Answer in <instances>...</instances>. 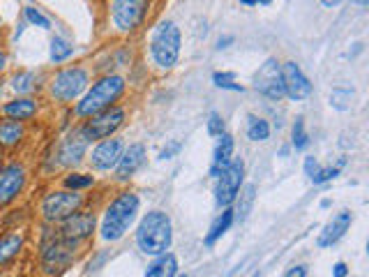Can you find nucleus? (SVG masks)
<instances>
[{
	"label": "nucleus",
	"instance_id": "c03bdc74",
	"mask_svg": "<svg viewBox=\"0 0 369 277\" xmlns=\"http://www.w3.org/2000/svg\"><path fill=\"white\" fill-rule=\"evenodd\" d=\"M240 5H247V7H252V5H256V0H240Z\"/></svg>",
	"mask_w": 369,
	"mask_h": 277
},
{
	"label": "nucleus",
	"instance_id": "2f4dec72",
	"mask_svg": "<svg viewBox=\"0 0 369 277\" xmlns=\"http://www.w3.org/2000/svg\"><path fill=\"white\" fill-rule=\"evenodd\" d=\"M212 83L222 90H236V92H243L245 88L240 83H236V74L233 72H215L212 74Z\"/></svg>",
	"mask_w": 369,
	"mask_h": 277
},
{
	"label": "nucleus",
	"instance_id": "e433bc0d",
	"mask_svg": "<svg viewBox=\"0 0 369 277\" xmlns=\"http://www.w3.org/2000/svg\"><path fill=\"white\" fill-rule=\"evenodd\" d=\"M319 162H317V157H305V173L307 176H310V178H312V176L314 173H317L319 171Z\"/></svg>",
	"mask_w": 369,
	"mask_h": 277
},
{
	"label": "nucleus",
	"instance_id": "a211bd4d",
	"mask_svg": "<svg viewBox=\"0 0 369 277\" xmlns=\"http://www.w3.org/2000/svg\"><path fill=\"white\" fill-rule=\"evenodd\" d=\"M351 222H353V215L349 211L337 213L335 218L330 220L326 227H323L321 236H319V248H333L337 241H342L344 234L351 227Z\"/></svg>",
	"mask_w": 369,
	"mask_h": 277
},
{
	"label": "nucleus",
	"instance_id": "49530a36",
	"mask_svg": "<svg viewBox=\"0 0 369 277\" xmlns=\"http://www.w3.org/2000/svg\"><path fill=\"white\" fill-rule=\"evenodd\" d=\"M175 277H184V275H175Z\"/></svg>",
	"mask_w": 369,
	"mask_h": 277
},
{
	"label": "nucleus",
	"instance_id": "a878e982",
	"mask_svg": "<svg viewBox=\"0 0 369 277\" xmlns=\"http://www.w3.org/2000/svg\"><path fill=\"white\" fill-rule=\"evenodd\" d=\"M247 136L252 141H266L270 136V122L259 115H249L247 118Z\"/></svg>",
	"mask_w": 369,
	"mask_h": 277
},
{
	"label": "nucleus",
	"instance_id": "b1692460",
	"mask_svg": "<svg viewBox=\"0 0 369 277\" xmlns=\"http://www.w3.org/2000/svg\"><path fill=\"white\" fill-rule=\"evenodd\" d=\"M23 125L19 120H0V148H12L23 138Z\"/></svg>",
	"mask_w": 369,
	"mask_h": 277
},
{
	"label": "nucleus",
	"instance_id": "7ed1b4c3",
	"mask_svg": "<svg viewBox=\"0 0 369 277\" xmlns=\"http://www.w3.org/2000/svg\"><path fill=\"white\" fill-rule=\"evenodd\" d=\"M138 206H141V201H138V197L132 194V192H122V194L113 199L104 213L102 229H99V234H102L106 243L120 241L127 234L129 227L136 222Z\"/></svg>",
	"mask_w": 369,
	"mask_h": 277
},
{
	"label": "nucleus",
	"instance_id": "c9c22d12",
	"mask_svg": "<svg viewBox=\"0 0 369 277\" xmlns=\"http://www.w3.org/2000/svg\"><path fill=\"white\" fill-rule=\"evenodd\" d=\"M180 148H182V143H180V141H171L164 150L159 152V159H171L173 155H178Z\"/></svg>",
	"mask_w": 369,
	"mask_h": 277
},
{
	"label": "nucleus",
	"instance_id": "a18cd8bd",
	"mask_svg": "<svg viewBox=\"0 0 369 277\" xmlns=\"http://www.w3.org/2000/svg\"><path fill=\"white\" fill-rule=\"evenodd\" d=\"M273 0H256V5H270Z\"/></svg>",
	"mask_w": 369,
	"mask_h": 277
},
{
	"label": "nucleus",
	"instance_id": "0eeeda50",
	"mask_svg": "<svg viewBox=\"0 0 369 277\" xmlns=\"http://www.w3.org/2000/svg\"><path fill=\"white\" fill-rule=\"evenodd\" d=\"M245 178V162L243 159H231L226 169L217 176V185H215V201L222 208H229L236 201L238 192L243 187Z\"/></svg>",
	"mask_w": 369,
	"mask_h": 277
},
{
	"label": "nucleus",
	"instance_id": "473e14b6",
	"mask_svg": "<svg viewBox=\"0 0 369 277\" xmlns=\"http://www.w3.org/2000/svg\"><path fill=\"white\" fill-rule=\"evenodd\" d=\"M92 185H95V178H92V176H86V173H72V176H67L65 178V187L74 190V192L92 187Z\"/></svg>",
	"mask_w": 369,
	"mask_h": 277
},
{
	"label": "nucleus",
	"instance_id": "72a5a7b5",
	"mask_svg": "<svg viewBox=\"0 0 369 277\" xmlns=\"http://www.w3.org/2000/svg\"><path fill=\"white\" fill-rule=\"evenodd\" d=\"M23 14H26V21L33 23V26H40V28H44V30L51 28V21L46 19L40 10H35V7H26V10H23Z\"/></svg>",
	"mask_w": 369,
	"mask_h": 277
},
{
	"label": "nucleus",
	"instance_id": "f03ea898",
	"mask_svg": "<svg viewBox=\"0 0 369 277\" xmlns=\"http://www.w3.org/2000/svg\"><path fill=\"white\" fill-rule=\"evenodd\" d=\"M122 92H125V79L118 74H106L83 92L81 102L76 104L74 113L79 115V118H90V115L102 113L118 102Z\"/></svg>",
	"mask_w": 369,
	"mask_h": 277
},
{
	"label": "nucleus",
	"instance_id": "4c0bfd02",
	"mask_svg": "<svg viewBox=\"0 0 369 277\" xmlns=\"http://www.w3.org/2000/svg\"><path fill=\"white\" fill-rule=\"evenodd\" d=\"M287 277H310V273H307L305 266H294L291 271L287 273Z\"/></svg>",
	"mask_w": 369,
	"mask_h": 277
},
{
	"label": "nucleus",
	"instance_id": "79ce46f5",
	"mask_svg": "<svg viewBox=\"0 0 369 277\" xmlns=\"http://www.w3.org/2000/svg\"><path fill=\"white\" fill-rule=\"evenodd\" d=\"M5 65H7V56H5L3 51H0V72H3V69H5Z\"/></svg>",
	"mask_w": 369,
	"mask_h": 277
},
{
	"label": "nucleus",
	"instance_id": "6ab92c4d",
	"mask_svg": "<svg viewBox=\"0 0 369 277\" xmlns=\"http://www.w3.org/2000/svg\"><path fill=\"white\" fill-rule=\"evenodd\" d=\"M233 136L231 134H222L217 145H215V152H212V166H210V176L212 178H217V176L224 171L226 164L231 162V157H233Z\"/></svg>",
	"mask_w": 369,
	"mask_h": 277
},
{
	"label": "nucleus",
	"instance_id": "c85d7f7f",
	"mask_svg": "<svg viewBox=\"0 0 369 277\" xmlns=\"http://www.w3.org/2000/svg\"><path fill=\"white\" fill-rule=\"evenodd\" d=\"M12 88L17 92H33L37 88V76L33 72H19L17 76L12 79Z\"/></svg>",
	"mask_w": 369,
	"mask_h": 277
},
{
	"label": "nucleus",
	"instance_id": "58836bf2",
	"mask_svg": "<svg viewBox=\"0 0 369 277\" xmlns=\"http://www.w3.org/2000/svg\"><path fill=\"white\" fill-rule=\"evenodd\" d=\"M333 275H335V277H346V275H349V266H346L344 261H340V264H335Z\"/></svg>",
	"mask_w": 369,
	"mask_h": 277
},
{
	"label": "nucleus",
	"instance_id": "f257e3e1",
	"mask_svg": "<svg viewBox=\"0 0 369 277\" xmlns=\"http://www.w3.org/2000/svg\"><path fill=\"white\" fill-rule=\"evenodd\" d=\"M173 241V227L171 218L161 211H150L148 215H143V220L138 222L136 229V245L143 254L150 257H159L171 248Z\"/></svg>",
	"mask_w": 369,
	"mask_h": 277
},
{
	"label": "nucleus",
	"instance_id": "1a4fd4ad",
	"mask_svg": "<svg viewBox=\"0 0 369 277\" xmlns=\"http://www.w3.org/2000/svg\"><path fill=\"white\" fill-rule=\"evenodd\" d=\"M254 88H256L263 97L273 99V102H280L284 97V79H282L280 60L268 58L266 63L256 69V74H254Z\"/></svg>",
	"mask_w": 369,
	"mask_h": 277
},
{
	"label": "nucleus",
	"instance_id": "4468645a",
	"mask_svg": "<svg viewBox=\"0 0 369 277\" xmlns=\"http://www.w3.org/2000/svg\"><path fill=\"white\" fill-rule=\"evenodd\" d=\"M95 225H97V220H95V215H92V213L76 211L72 218H67L65 222H60L58 236L65 238V241H69V243H81V241H86L88 236H92Z\"/></svg>",
	"mask_w": 369,
	"mask_h": 277
},
{
	"label": "nucleus",
	"instance_id": "37998d69",
	"mask_svg": "<svg viewBox=\"0 0 369 277\" xmlns=\"http://www.w3.org/2000/svg\"><path fill=\"white\" fill-rule=\"evenodd\" d=\"M351 3H353V5H358V7H367L369 0H351Z\"/></svg>",
	"mask_w": 369,
	"mask_h": 277
},
{
	"label": "nucleus",
	"instance_id": "5701e85b",
	"mask_svg": "<svg viewBox=\"0 0 369 277\" xmlns=\"http://www.w3.org/2000/svg\"><path fill=\"white\" fill-rule=\"evenodd\" d=\"M21 248H23V236L21 234L0 236V266H7L10 261L17 259Z\"/></svg>",
	"mask_w": 369,
	"mask_h": 277
},
{
	"label": "nucleus",
	"instance_id": "f8f14e48",
	"mask_svg": "<svg viewBox=\"0 0 369 277\" xmlns=\"http://www.w3.org/2000/svg\"><path fill=\"white\" fill-rule=\"evenodd\" d=\"M282 79H284V97L294 99V102H303L312 95V83L300 69L298 63L289 60L282 65Z\"/></svg>",
	"mask_w": 369,
	"mask_h": 277
},
{
	"label": "nucleus",
	"instance_id": "f704fd0d",
	"mask_svg": "<svg viewBox=\"0 0 369 277\" xmlns=\"http://www.w3.org/2000/svg\"><path fill=\"white\" fill-rule=\"evenodd\" d=\"M208 134H210V136H222V134H224V118H222L217 111H212L210 115H208Z\"/></svg>",
	"mask_w": 369,
	"mask_h": 277
},
{
	"label": "nucleus",
	"instance_id": "aec40b11",
	"mask_svg": "<svg viewBox=\"0 0 369 277\" xmlns=\"http://www.w3.org/2000/svg\"><path fill=\"white\" fill-rule=\"evenodd\" d=\"M178 275V259L171 252H164L152 261L145 271V277H175Z\"/></svg>",
	"mask_w": 369,
	"mask_h": 277
},
{
	"label": "nucleus",
	"instance_id": "423d86ee",
	"mask_svg": "<svg viewBox=\"0 0 369 277\" xmlns=\"http://www.w3.org/2000/svg\"><path fill=\"white\" fill-rule=\"evenodd\" d=\"M83 204V197L79 192L72 190H60V192H51V194L44 197L42 201V215L46 222H53V225H60L67 218L79 211Z\"/></svg>",
	"mask_w": 369,
	"mask_h": 277
},
{
	"label": "nucleus",
	"instance_id": "cd10ccee",
	"mask_svg": "<svg viewBox=\"0 0 369 277\" xmlns=\"http://www.w3.org/2000/svg\"><path fill=\"white\" fill-rule=\"evenodd\" d=\"M74 53V46L63 37H53L51 40V60L53 63H65V60Z\"/></svg>",
	"mask_w": 369,
	"mask_h": 277
},
{
	"label": "nucleus",
	"instance_id": "393cba45",
	"mask_svg": "<svg viewBox=\"0 0 369 277\" xmlns=\"http://www.w3.org/2000/svg\"><path fill=\"white\" fill-rule=\"evenodd\" d=\"M231 225H233V211H229V208H224V211H222V215H219V218L212 222V227H210V234L205 236V245H208V248H212V245L217 243L219 238L224 236L226 231L231 229Z\"/></svg>",
	"mask_w": 369,
	"mask_h": 277
},
{
	"label": "nucleus",
	"instance_id": "ea45409f",
	"mask_svg": "<svg viewBox=\"0 0 369 277\" xmlns=\"http://www.w3.org/2000/svg\"><path fill=\"white\" fill-rule=\"evenodd\" d=\"M229 44H233V37H231V35L219 37V40H217V49H226Z\"/></svg>",
	"mask_w": 369,
	"mask_h": 277
},
{
	"label": "nucleus",
	"instance_id": "39448f33",
	"mask_svg": "<svg viewBox=\"0 0 369 277\" xmlns=\"http://www.w3.org/2000/svg\"><path fill=\"white\" fill-rule=\"evenodd\" d=\"M88 90V72L83 67H67L51 81V95L58 102H74Z\"/></svg>",
	"mask_w": 369,
	"mask_h": 277
},
{
	"label": "nucleus",
	"instance_id": "9b49d317",
	"mask_svg": "<svg viewBox=\"0 0 369 277\" xmlns=\"http://www.w3.org/2000/svg\"><path fill=\"white\" fill-rule=\"evenodd\" d=\"M76 254V243H69L58 234L53 238H46L42 243V266L46 273H56L60 268L69 266V261Z\"/></svg>",
	"mask_w": 369,
	"mask_h": 277
},
{
	"label": "nucleus",
	"instance_id": "412c9836",
	"mask_svg": "<svg viewBox=\"0 0 369 277\" xmlns=\"http://www.w3.org/2000/svg\"><path fill=\"white\" fill-rule=\"evenodd\" d=\"M3 113L10 115L12 120H19V122L30 120L37 113V102L30 97H19V99H14V102H7L3 106Z\"/></svg>",
	"mask_w": 369,
	"mask_h": 277
},
{
	"label": "nucleus",
	"instance_id": "bb28decb",
	"mask_svg": "<svg viewBox=\"0 0 369 277\" xmlns=\"http://www.w3.org/2000/svg\"><path fill=\"white\" fill-rule=\"evenodd\" d=\"M353 102V88L349 86H337L330 92V106L337 111H346Z\"/></svg>",
	"mask_w": 369,
	"mask_h": 277
},
{
	"label": "nucleus",
	"instance_id": "7c9ffc66",
	"mask_svg": "<svg viewBox=\"0 0 369 277\" xmlns=\"http://www.w3.org/2000/svg\"><path fill=\"white\" fill-rule=\"evenodd\" d=\"M346 164V157H342L340 162H337L335 166H326V169H319L317 173L312 176V183L314 185H323V183H330L333 178H337L340 176V171H342V166Z\"/></svg>",
	"mask_w": 369,
	"mask_h": 277
},
{
	"label": "nucleus",
	"instance_id": "4be33fe9",
	"mask_svg": "<svg viewBox=\"0 0 369 277\" xmlns=\"http://www.w3.org/2000/svg\"><path fill=\"white\" fill-rule=\"evenodd\" d=\"M240 197H236V211H233V222H245L249 218L252 213V206H254V199H256V185H245V187L238 192Z\"/></svg>",
	"mask_w": 369,
	"mask_h": 277
},
{
	"label": "nucleus",
	"instance_id": "6e6552de",
	"mask_svg": "<svg viewBox=\"0 0 369 277\" xmlns=\"http://www.w3.org/2000/svg\"><path fill=\"white\" fill-rule=\"evenodd\" d=\"M125 122V109L120 106H111L97 115H90V120H86V125L79 127L83 134H86L88 141H102V138H109L115 129L122 127Z\"/></svg>",
	"mask_w": 369,
	"mask_h": 277
},
{
	"label": "nucleus",
	"instance_id": "20e7f679",
	"mask_svg": "<svg viewBox=\"0 0 369 277\" xmlns=\"http://www.w3.org/2000/svg\"><path fill=\"white\" fill-rule=\"evenodd\" d=\"M180 28L173 21H164L155 28L150 40V56L161 69H171L180 58Z\"/></svg>",
	"mask_w": 369,
	"mask_h": 277
},
{
	"label": "nucleus",
	"instance_id": "dca6fc26",
	"mask_svg": "<svg viewBox=\"0 0 369 277\" xmlns=\"http://www.w3.org/2000/svg\"><path fill=\"white\" fill-rule=\"evenodd\" d=\"M88 143L90 141L81 129H76V132L65 136L63 143L58 145V164L60 166H76L83 157H86Z\"/></svg>",
	"mask_w": 369,
	"mask_h": 277
},
{
	"label": "nucleus",
	"instance_id": "a19ab883",
	"mask_svg": "<svg viewBox=\"0 0 369 277\" xmlns=\"http://www.w3.org/2000/svg\"><path fill=\"white\" fill-rule=\"evenodd\" d=\"M344 0H321V5L323 7H328V10H333V7H337V5H342Z\"/></svg>",
	"mask_w": 369,
	"mask_h": 277
},
{
	"label": "nucleus",
	"instance_id": "ddd939ff",
	"mask_svg": "<svg viewBox=\"0 0 369 277\" xmlns=\"http://www.w3.org/2000/svg\"><path fill=\"white\" fill-rule=\"evenodd\" d=\"M122 150H125V141H122V138H118V136L102 138L90 155L92 169H97V171H109V169H115Z\"/></svg>",
	"mask_w": 369,
	"mask_h": 277
},
{
	"label": "nucleus",
	"instance_id": "c756f323",
	"mask_svg": "<svg viewBox=\"0 0 369 277\" xmlns=\"http://www.w3.org/2000/svg\"><path fill=\"white\" fill-rule=\"evenodd\" d=\"M291 136H294V148L296 150H305L307 145H310V134H307V129H305V118H303V115H298V118H296Z\"/></svg>",
	"mask_w": 369,
	"mask_h": 277
},
{
	"label": "nucleus",
	"instance_id": "9d476101",
	"mask_svg": "<svg viewBox=\"0 0 369 277\" xmlns=\"http://www.w3.org/2000/svg\"><path fill=\"white\" fill-rule=\"evenodd\" d=\"M148 0H111V21L120 33H132L143 21Z\"/></svg>",
	"mask_w": 369,
	"mask_h": 277
},
{
	"label": "nucleus",
	"instance_id": "f3484780",
	"mask_svg": "<svg viewBox=\"0 0 369 277\" xmlns=\"http://www.w3.org/2000/svg\"><path fill=\"white\" fill-rule=\"evenodd\" d=\"M145 164V148L141 143H132L122 150V155L115 164V178L118 180H127Z\"/></svg>",
	"mask_w": 369,
	"mask_h": 277
},
{
	"label": "nucleus",
	"instance_id": "2eb2a0df",
	"mask_svg": "<svg viewBox=\"0 0 369 277\" xmlns=\"http://www.w3.org/2000/svg\"><path fill=\"white\" fill-rule=\"evenodd\" d=\"M26 185V169L19 162H12L7 166H0V206H7L19 197V192Z\"/></svg>",
	"mask_w": 369,
	"mask_h": 277
}]
</instances>
